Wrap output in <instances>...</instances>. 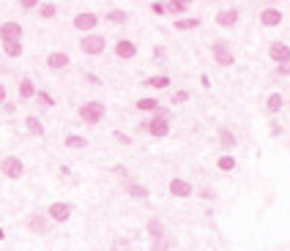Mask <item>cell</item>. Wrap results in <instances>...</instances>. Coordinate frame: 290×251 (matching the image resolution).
<instances>
[{"label":"cell","instance_id":"6da1fadb","mask_svg":"<svg viewBox=\"0 0 290 251\" xmlns=\"http://www.w3.org/2000/svg\"><path fill=\"white\" fill-rule=\"evenodd\" d=\"M140 126H142V131L150 134V137H167V134H170V112L159 107V112H156L150 120L140 123Z\"/></svg>","mask_w":290,"mask_h":251},{"label":"cell","instance_id":"7a4b0ae2","mask_svg":"<svg viewBox=\"0 0 290 251\" xmlns=\"http://www.w3.org/2000/svg\"><path fill=\"white\" fill-rule=\"evenodd\" d=\"M104 112H107V109H104L102 101H88V104H82V107H80L77 115H80V120H82V123L96 126V123H102Z\"/></svg>","mask_w":290,"mask_h":251},{"label":"cell","instance_id":"3957f363","mask_svg":"<svg viewBox=\"0 0 290 251\" xmlns=\"http://www.w3.org/2000/svg\"><path fill=\"white\" fill-rule=\"evenodd\" d=\"M0 172H3L8 180H20L22 175H25V164H22L16 156H6V159L0 161Z\"/></svg>","mask_w":290,"mask_h":251},{"label":"cell","instance_id":"277c9868","mask_svg":"<svg viewBox=\"0 0 290 251\" xmlns=\"http://www.w3.org/2000/svg\"><path fill=\"white\" fill-rule=\"evenodd\" d=\"M107 41H104V36H98V33H88V36L80 41V49L85 52V55H102Z\"/></svg>","mask_w":290,"mask_h":251},{"label":"cell","instance_id":"5b68a950","mask_svg":"<svg viewBox=\"0 0 290 251\" xmlns=\"http://www.w3.org/2000/svg\"><path fill=\"white\" fill-rule=\"evenodd\" d=\"M211 55H214V60L219 63V66H233L236 63V55H233V49H230V44H224V41H216L211 46Z\"/></svg>","mask_w":290,"mask_h":251},{"label":"cell","instance_id":"8992f818","mask_svg":"<svg viewBox=\"0 0 290 251\" xmlns=\"http://www.w3.org/2000/svg\"><path fill=\"white\" fill-rule=\"evenodd\" d=\"M268 60H274L276 66L288 63L290 60V44H285V41H271L268 44Z\"/></svg>","mask_w":290,"mask_h":251},{"label":"cell","instance_id":"52a82bcc","mask_svg":"<svg viewBox=\"0 0 290 251\" xmlns=\"http://www.w3.org/2000/svg\"><path fill=\"white\" fill-rule=\"evenodd\" d=\"M0 41H22V25L20 22H3L0 25Z\"/></svg>","mask_w":290,"mask_h":251},{"label":"cell","instance_id":"ba28073f","mask_svg":"<svg viewBox=\"0 0 290 251\" xmlns=\"http://www.w3.org/2000/svg\"><path fill=\"white\" fill-rule=\"evenodd\" d=\"M47 213H50V219H52V221H60V224H63V221H68V219H72L74 208L68 205V202H52Z\"/></svg>","mask_w":290,"mask_h":251},{"label":"cell","instance_id":"9c48e42d","mask_svg":"<svg viewBox=\"0 0 290 251\" xmlns=\"http://www.w3.org/2000/svg\"><path fill=\"white\" fill-rule=\"evenodd\" d=\"M170 194H172V197H178V200H186V197H192V194H194V189H192V183H189V180H184V178H172V180H170Z\"/></svg>","mask_w":290,"mask_h":251},{"label":"cell","instance_id":"30bf717a","mask_svg":"<svg viewBox=\"0 0 290 251\" xmlns=\"http://www.w3.org/2000/svg\"><path fill=\"white\" fill-rule=\"evenodd\" d=\"M28 230L36 232V235H47V232H50V221H47V216H42V213H30V216H28Z\"/></svg>","mask_w":290,"mask_h":251},{"label":"cell","instance_id":"8fae6325","mask_svg":"<svg viewBox=\"0 0 290 251\" xmlns=\"http://www.w3.org/2000/svg\"><path fill=\"white\" fill-rule=\"evenodd\" d=\"M98 25V16L96 14H90V11H85V14H77L74 16V27H77V30H94V27Z\"/></svg>","mask_w":290,"mask_h":251},{"label":"cell","instance_id":"7c38bea8","mask_svg":"<svg viewBox=\"0 0 290 251\" xmlns=\"http://www.w3.org/2000/svg\"><path fill=\"white\" fill-rule=\"evenodd\" d=\"M115 55H118L120 60H132V57L137 55V44L129 41V38H120V41L115 44Z\"/></svg>","mask_w":290,"mask_h":251},{"label":"cell","instance_id":"4fadbf2b","mask_svg":"<svg viewBox=\"0 0 290 251\" xmlns=\"http://www.w3.org/2000/svg\"><path fill=\"white\" fill-rule=\"evenodd\" d=\"M238 8H222V11H219V14H216V25L219 27H233L236 25V22H238Z\"/></svg>","mask_w":290,"mask_h":251},{"label":"cell","instance_id":"5bb4252c","mask_svg":"<svg viewBox=\"0 0 290 251\" xmlns=\"http://www.w3.org/2000/svg\"><path fill=\"white\" fill-rule=\"evenodd\" d=\"M68 60H72V57H68L66 52H50L47 66L52 68V71H60V68H66V66H68Z\"/></svg>","mask_w":290,"mask_h":251},{"label":"cell","instance_id":"9a60e30c","mask_svg":"<svg viewBox=\"0 0 290 251\" xmlns=\"http://www.w3.org/2000/svg\"><path fill=\"white\" fill-rule=\"evenodd\" d=\"M145 230H148V235H150V241H159V238H164L167 232H164V224H162V219H148V224H145Z\"/></svg>","mask_w":290,"mask_h":251},{"label":"cell","instance_id":"2e32d148","mask_svg":"<svg viewBox=\"0 0 290 251\" xmlns=\"http://www.w3.org/2000/svg\"><path fill=\"white\" fill-rule=\"evenodd\" d=\"M260 22H263L266 27H276L282 22V11L276 8H263V14H260Z\"/></svg>","mask_w":290,"mask_h":251},{"label":"cell","instance_id":"e0dca14e","mask_svg":"<svg viewBox=\"0 0 290 251\" xmlns=\"http://www.w3.org/2000/svg\"><path fill=\"white\" fill-rule=\"evenodd\" d=\"M216 137H219V145H222L224 150L236 148V134L230 131V128H219V131H216Z\"/></svg>","mask_w":290,"mask_h":251},{"label":"cell","instance_id":"ac0fdd59","mask_svg":"<svg viewBox=\"0 0 290 251\" xmlns=\"http://www.w3.org/2000/svg\"><path fill=\"white\" fill-rule=\"evenodd\" d=\"M25 126H28V134H33V137H44V126H42V120H38L36 115H28Z\"/></svg>","mask_w":290,"mask_h":251},{"label":"cell","instance_id":"d6986e66","mask_svg":"<svg viewBox=\"0 0 290 251\" xmlns=\"http://www.w3.org/2000/svg\"><path fill=\"white\" fill-rule=\"evenodd\" d=\"M145 85L154 87V90H164V87L170 85V77H167V74H154V77L145 79Z\"/></svg>","mask_w":290,"mask_h":251},{"label":"cell","instance_id":"ffe728a7","mask_svg":"<svg viewBox=\"0 0 290 251\" xmlns=\"http://www.w3.org/2000/svg\"><path fill=\"white\" fill-rule=\"evenodd\" d=\"M126 194L132 197V200H148V189L140 183H126Z\"/></svg>","mask_w":290,"mask_h":251},{"label":"cell","instance_id":"44dd1931","mask_svg":"<svg viewBox=\"0 0 290 251\" xmlns=\"http://www.w3.org/2000/svg\"><path fill=\"white\" fill-rule=\"evenodd\" d=\"M282 107H285V98H282L280 93H271V96H268V101H266V109H268L271 115H276Z\"/></svg>","mask_w":290,"mask_h":251},{"label":"cell","instance_id":"7402d4cb","mask_svg":"<svg viewBox=\"0 0 290 251\" xmlns=\"http://www.w3.org/2000/svg\"><path fill=\"white\" fill-rule=\"evenodd\" d=\"M63 145H66V148H72V150H82V148H88V139L80 137V134H68Z\"/></svg>","mask_w":290,"mask_h":251},{"label":"cell","instance_id":"603a6c76","mask_svg":"<svg viewBox=\"0 0 290 251\" xmlns=\"http://www.w3.org/2000/svg\"><path fill=\"white\" fill-rule=\"evenodd\" d=\"M137 109H140V112H159V101H156V98H140V101H137Z\"/></svg>","mask_w":290,"mask_h":251},{"label":"cell","instance_id":"cb8c5ba5","mask_svg":"<svg viewBox=\"0 0 290 251\" xmlns=\"http://www.w3.org/2000/svg\"><path fill=\"white\" fill-rule=\"evenodd\" d=\"M200 27V19L197 16H186V19H176V30H194Z\"/></svg>","mask_w":290,"mask_h":251},{"label":"cell","instance_id":"d4e9b609","mask_svg":"<svg viewBox=\"0 0 290 251\" xmlns=\"http://www.w3.org/2000/svg\"><path fill=\"white\" fill-rule=\"evenodd\" d=\"M216 167L222 169V172H233V169H236V159H233L230 153H224V156H219Z\"/></svg>","mask_w":290,"mask_h":251},{"label":"cell","instance_id":"484cf974","mask_svg":"<svg viewBox=\"0 0 290 251\" xmlns=\"http://www.w3.org/2000/svg\"><path fill=\"white\" fill-rule=\"evenodd\" d=\"M55 14H58L55 3H38V16H42V19H52Z\"/></svg>","mask_w":290,"mask_h":251},{"label":"cell","instance_id":"4316f807","mask_svg":"<svg viewBox=\"0 0 290 251\" xmlns=\"http://www.w3.org/2000/svg\"><path fill=\"white\" fill-rule=\"evenodd\" d=\"M36 85H33L30 82V79H22V82H20V96L22 98H33V96H36Z\"/></svg>","mask_w":290,"mask_h":251},{"label":"cell","instance_id":"83f0119b","mask_svg":"<svg viewBox=\"0 0 290 251\" xmlns=\"http://www.w3.org/2000/svg\"><path fill=\"white\" fill-rule=\"evenodd\" d=\"M3 52L8 57H20L22 55V41H6L3 44Z\"/></svg>","mask_w":290,"mask_h":251},{"label":"cell","instance_id":"f1b7e54d","mask_svg":"<svg viewBox=\"0 0 290 251\" xmlns=\"http://www.w3.org/2000/svg\"><path fill=\"white\" fill-rule=\"evenodd\" d=\"M107 19L112 22V25H124V22L129 19V14H126V11H120V8H115V11H110V14H107Z\"/></svg>","mask_w":290,"mask_h":251},{"label":"cell","instance_id":"f546056e","mask_svg":"<svg viewBox=\"0 0 290 251\" xmlns=\"http://www.w3.org/2000/svg\"><path fill=\"white\" fill-rule=\"evenodd\" d=\"M150 251H170V238H159V241H150Z\"/></svg>","mask_w":290,"mask_h":251},{"label":"cell","instance_id":"4dcf8cb0","mask_svg":"<svg viewBox=\"0 0 290 251\" xmlns=\"http://www.w3.org/2000/svg\"><path fill=\"white\" fill-rule=\"evenodd\" d=\"M36 98H38V104H42V107H55V98H52L50 93H44V90H38Z\"/></svg>","mask_w":290,"mask_h":251},{"label":"cell","instance_id":"1f68e13d","mask_svg":"<svg viewBox=\"0 0 290 251\" xmlns=\"http://www.w3.org/2000/svg\"><path fill=\"white\" fill-rule=\"evenodd\" d=\"M189 5L186 3H178V0H172V3H167V11H170V14H184V11H186Z\"/></svg>","mask_w":290,"mask_h":251},{"label":"cell","instance_id":"d6a6232c","mask_svg":"<svg viewBox=\"0 0 290 251\" xmlns=\"http://www.w3.org/2000/svg\"><path fill=\"white\" fill-rule=\"evenodd\" d=\"M189 101V90H176L172 93V104H186Z\"/></svg>","mask_w":290,"mask_h":251},{"label":"cell","instance_id":"836d02e7","mask_svg":"<svg viewBox=\"0 0 290 251\" xmlns=\"http://www.w3.org/2000/svg\"><path fill=\"white\" fill-rule=\"evenodd\" d=\"M150 11H154V14H167V5L164 3H150Z\"/></svg>","mask_w":290,"mask_h":251},{"label":"cell","instance_id":"e575fe53","mask_svg":"<svg viewBox=\"0 0 290 251\" xmlns=\"http://www.w3.org/2000/svg\"><path fill=\"white\" fill-rule=\"evenodd\" d=\"M276 74H282V77H290V60L282 63V66H276Z\"/></svg>","mask_w":290,"mask_h":251},{"label":"cell","instance_id":"d590c367","mask_svg":"<svg viewBox=\"0 0 290 251\" xmlns=\"http://www.w3.org/2000/svg\"><path fill=\"white\" fill-rule=\"evenodd\" d=\"M200 197H206V200H216V194H214V189H202Z\"/></svg>","mask_w":290,"mask_h":251},{"label":"cell","instance_id":"8d00e7d4","mask_svg":"<svg viewBox=\"0 0 290 251\" xmlns=\"http://www.w3.org/2000/svg\"><path fill=\"white\" fill-rule=\"evenodd\" d=\"M115 139H118L120 145H129V137H126V134H120V131H115Z\"/></svg>","mask_w":290,"mask_h":251},{"label":"cell","instance_id":"74e56055","mask_svg":"<svg viewBox=\"0 0 290 251\" xmlns=\"http://www.w3.org/2000/svg\"><path fill=\"white\" fill-rule=\"evenodd\" d=\"M85 79H88V82H90V85H102V79H98V77H96V74H85Z\"/></svg>","mask_w":290,"mask_h":251},{"label":"cell","instance_id":"f35d334b","mask_svg":"<svg viewBox=\"0 0 290 251\" xmlns=\"http://www.w3.org/2000/svg\"><path fill=\"white\" fill-rule=\"evenodd\" d=\"M22 8H38L36 0H22Z\"/></svg>","mask_w":290,"mask_h":251},{"label":"cell","instance_id":"ab89813d","mask_svg":"<svg viewBox=\"0 0 290 251\" xmlns=\"http://www.w3.org/2000/svg\"><path fill=\"white\" fill-rule=\"evenodd\" d=\"M154 55H156V60H164V49H162V46H156Z\"/></svg>","mask_w":290,"mask_h":251},{"label":"cell","instance_id":"60d3db41","mask_svg":"<svg viewBox=\"0 0 290 251\" xmlns=\"http://www.w3.org/2000/svg\"><path fill=\"white\" fill-rule=\"evenodd\" d=\"M3 101H6V87L0 85V104H3Z\"/></svg>","mask_w":290,"mask_h":251},{"label":"cell","instance_id":"b9f144b4","mask_svg":"<svg viewBox=\"0 0 290 251\" xmlns=\"http://www.w3.org/2000/svg\"><path fill=\"white\" fill-rule=\"evenodd\" d=\"M118 251H126V243L124 241H118Z\"/></svg>","mask_w":290,"mask_h":251},{"label":"cell","instance_id":"7bdbcfd3","mask_svg":"<svg viewBox=\"0 0 290 251\" xmlns=\"http://www.w3.org/2000/svg\"><path fill=\"white\" fill-rule=\"evenodd\" d=\"M0 241H6V232H3V227H0Z\"/></svg>","mask_w":290,"mask_h":251}]
</instances>
